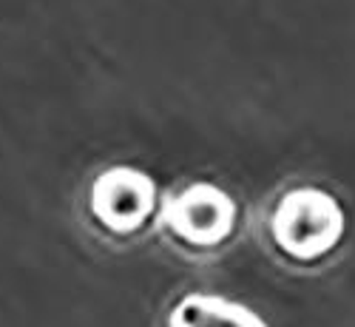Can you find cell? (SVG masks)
Returning <instances> with one entry per match:
<instances>
[{
  "label": "cell",
  "mask_w": 355,
  "mask_h": 327,
  "mask_svg": "<svg viewBox=\"0 0 355 327\" xmlns=\"http://www.w3.org/2000/svg\"><path fill=\"white\" fill-rule=\"evenodd\" d=\"M344 236V211L327 191L299 188L282 196L270 219V240L293 265L327 259Z\"/></svg>",
  "instance_id": "obj_1"
},
{
  "label": "cell",
  "mask_w": 355,
  "mask_h": 327,
  "mask_svg": "<svg viewBox=\"0 0 355 327\" xmlns=\"http://www.w3.org/2000/svg\"><path fill=\"white\" fill-rule=\"evenodd\" d=\"M236 217L239 208L225 191L211 183H199L168 202L165 228L176 245L191 251H214L233 236Z\"/></svg>",
  "instance_id": "obj_2"
},
{
  "label": "cell",
  "mask_w": 355,
  "mask_h": 327,
  "mask_svg": "<svg viewBox=\"0 0 355 327\" xmlns=\"http://www.w3.org/2000/svg\"><path fill=\"white\" fill-rule=\"evenodd\" d=\"M154 205L157 185L137 168H108L92 185V217L114 236H131L142 230L154 214Z\"/></svg>",
  "instance_id": "obj_3"
},
{
  "label": "cell",
  "mask_w": 355,
  "mask_h": 327,
  "mask_svg": "<svg viewBox=\"0 0 355 327\" xmlns=\"http://www.w3.org/2000/svg\"><path fill=\"white\" fill-rule=\"evenodd\" d=\"M165 327H268L250 308L214 293H185L165 319Z\"/></svg>",
  "instance_id": "obj_4"
}]
</instances>
